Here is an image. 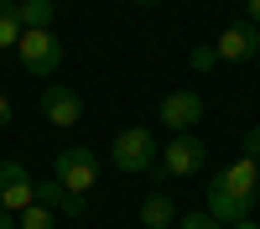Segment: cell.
<instances>
[{"mask_svg":"<svg viewBox=\"0 0 260 229\" xmlns=\"http://www.w3.org/2000/svg\"><path fill=\"white\" fill-rule=\"evenodd\" d=\"M42 115H47L57 130H73L83 120V99L68 89V83H52V89H42Z\"/></svg>","mask_w":260,"mask_h":229,"instance_id":"cell-8","label":"cell"},{"mask_svg":"<svg viewBox=\"0 0 260 229\" xmlns=\"http://www.w3.org/2000/svg\"><path fill=\"white\" fill-rule=\"evenodd\" d=\"M16 11H21V26L26 31H47L52 26V0H16Z\"/></svg>","mask_w":260,"mask_h":229,"instance_id":"cell-12","label":"cell"},{"mask_svg":"<svg viewBox=\"0 0 260 229\" xmlns=\"http://www.w3.org/2000/svg\"><path fill=\"white\" fill-rule=\"evenodd\" d=\"M21 11H16V0H0V52H11L16 42H21Z\"/></svg>","mask_w":260,"mask_h":229,"instance_id":"cell-13","label":"cell"},{"mask_svg":"<svg viewBox=\"0 0 260 229\" xmlns=\"http://www.w3.org/2000/svg\"><path fill=\"white\" fill-rule=\"evenodd\" d=\"M37 203V177L21 161H0V208L6 214H21V208Z\"/></svg>","mask_w":260,"mask_h":229,"instance_id":"cell-6","label":"cell"},{"mask_svg":"<svg viewBox=\"0 0 260 229\" xmlns=\"http://www.w3.org/2000/svg\"><path fill=\"white\" fill-rule=\"evenodd\" d=\"M0 229H16V214H6V208H0Z\"/></svg>","mask_w":260,"mask_h":229,"instance_id":"cell-20","label":"cell"},{"mask_svg":"<svg viewBox=\"0 0 260 229\" xmlns=\"http://www.w3.org/2000/svg\"><path fill=\"white\" fill-rule=\"evenodd\" d=\"M213 182H219V187H229L234 198H245V203H255V182H260V167H255L250 156H240L234 167H224V172L213 177Z\"/></svg>","mask_w":260,"mask_h":229,"instance_id":"cell-9","label":"cell"},{"mask_svg":"<svg viewBox=\"0 0 260 229\" xmlns=\"http://www.w3.org/2000/svg\"><path fill=\"white\" fill-rule=\"evenodd\" d=\"M156 156H161V141L146 130V125H130V130L115 136L110 146V161L120 172H156Z\"/></svg>","mask_w":260,"mask_h":229,"instance_id":"cell-1","label":"cell"},{"mask_svg":"<svg viewBox=\"0 0 260 229\" xmlns=\"http://www.w3.org/2000/svg\"><path fill=\"white\" fill-rule=\"evenodd\" d=\"M203 110H208V104H203V94H192V89H177V94H167V99L156 104V120L167 125L172 136H182V130H192V125L203 120Z\"/></svg>","mask_w":260,"mask_h":229,"instance_id":"cell-5","label":"cell"},{"mask_svg":"<svg viewBox=\"0 0 260 229\" xmlns=\"http://www.w3.org/2000/svg\"><path fill=\"white\" fill-rule=\"evenodd\" d=\"M37 203H47V208H62L68 219H83V208H89L83 198H73L68 187L57 182V177H52V182H37Z\"/></svg>","mask_w":260,"mask_h":229,"instance_id":"cell-11","label":"cell"},{"mask_svg":"<svg viewBox=\"0 0 260 229\" xmlns=\"http://www.w3.org/2000/svg\"><path fill=\"white\" fill-rule=\"evenodd\" d=\"M136 6H167V0H136Z\"/></svg>","mask_w":260,"mask_h":229,"instance_id":"cell-22","label":"cell"},{"mask_svg":"<svg viewBox=\"0 0 260 229\" xmlns=\"http://www.w3.org/2000/svg\"><path fill=\"white\" fill-rule=\"evenodd\" d=\"M240 146H245V156H250V161H255V156H260V125H255V130H250V136H245V141H240Z\"/></svg>","mask_w":260,"mask_h":229,"instance_id":"cell-17","label":"cell"},{"mask_svg":"<svg viewBox=\"0 0 260 229\" xmlns=\"http://www.w3.org/2000/svg\"><path fill=\"white\" fill-rule=\"evenodd\" d=\"M177 208H172V198L167 193H146V203H141V229H177Z\"/></svg>","mask_w":260,"mask_h":229,"instance_id":"cell-10","label":"cell"},{"mask_svg":"<svg viewBox=\"0 0 260 229\" xmlns=\"http://www.w3.org/2000/svg\"><path fill=\"white\" fill-rule=\"evenodd\" d=\"M245 21H250V26L260 31V0H245Z\"/></svg>","mask_w":260,"mask_h":229,"instance_id":"cell-19","label":"cell"},{"mask_svg":"<svg viewBox=\"0 0 260 229\" xmlns=\"http://www.w3.org/2000/svg\"><path fill=\"white\" fill-rule=\"evenodd\" d=\"M187 62H192V73H208V68H219V52H213V42H198Z\"/></svg>","mask_w":260,"mask_h":229,"instance_id":"cell-15","label":"cell"},{"mask_svg":"<svg viewBox=\"0 0 260 229\" xmlns=\"http://www.w3.org/2000/svg\"><path fill=\"white\" fill-rule=\"evenodd\" d=\"M156 172H161V177H198V172H208V141L192 136V130L172 136L167 151L156 156Z\"/></svg>","mask_w":260,"mask_h":229,"instance_id":"cell-2","label":"cell"},{"mask_svg":"<svg viewBox=\"0 0 260 229\" xmlns=\"http://www.w3.org/2000/svg\"><path fill=\"white\" fill-rule=\"evenodd\" d=\"M213 52H219V62H250L260 52V31L250 21H229L219 31V42H213Z\"/></svg>","mask_w":260,"mask_h":229,"instance_id":"cell-7","label":"cell"},{"mask_svg":"<svg viewBox=\"0 0 260 229\" xmlns=\"http://www.w3.org/2000/svg\"><path fill=\"white\" fill-rule=\"evenodd\" d=\"M52 177L68 187L73 198H89V187L99 182V156L89 151V146H62L57 161H52Z\"/></svg>","mask_w":260,"mask_h":229,"instance_id":"cell-3","label":"cell"},{"mask_svg":"<svg viewBox=\"0 0 260 229\" xmlns=\"http://www.w3.org/2000/svg\"><path fill=\"white\" fill-rule=\"evenodd\" d=\"M16 229H57V219H52L47 203H31V208H21V214H16Z\"/></svg>","mask_w":260,"mask_h":229,"instance_id":"cell-14","label":"cell"},{"mask_svg":"<svg viewBox=\"0 0 260 229\" xmlns=\"http://www.w3.org/2000/svg\"><path fill=\"white\" fill-rule=\"evenodd\" d=\"M11 120H16V104H11L6 94H0V130H6V125H11Z\"/></svg>","mask_w":260,"mask_h":229,"instance_id":"cell-18","label":"cell"},{"mask_svg":"<svg viewBox=\"0 0 260 229\" xmlns=\"http://www.w3.org/2000/svg\"><path fill=\"white\" fill-rule=\"evenodd\" d=\"M177 229H224V224H219V219H208L203 208H198V214H182V219H177Z\"/></svg>","mask_w":260,"mask_h":229,"instance_id":"cell-16","label":"cell"},{"mask_svg":"<svg viewBox=\"0 0 260 229\" xmlns=\"http://www.w3.org/2000/svg\"><path fill=\"white\" fill-rule=\"evenodd\" d=\"M229 229H255V224H250V219H240V224H229Z\"/></svg>","mask_w":260,"mask_h":229,"instance_id":"cell-21","label":"cell"},{"mask_svg":"<svg viewBox=\"0 0 260 229\" xmlns=\"http://www.w3.org/2000/svg\"><path fill=\"white\" fill-rule=\"evenodd\" d=\"M16 52H21V68H26L31 78H47V73L62 68V42L52 37V26L47 31H21Z\"/></svg>","mask_w":260,"mask_h":229,"instance_id":"cell-4","label":"cell"}]
</instances>
